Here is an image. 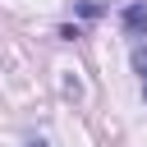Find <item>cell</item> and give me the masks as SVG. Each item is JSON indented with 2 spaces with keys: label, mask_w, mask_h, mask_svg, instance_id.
Returning <instances> with one entry per match:
<instances>
[{
  "label": "cell",
  "mask_w": 147,
  "mask_h": 147,
  "mask_svg": "<svg viewBox=\"0 0 147 147\" xmlns=\"http://www.w3.org/2000/svg\"><path fill=\"white\" fill-rule=\"evenodd\" d=\"M23 147H46V142H41V138H32V142H23Z\"/></svg>",
  "instance_id": "3957f363"
},
{
  "label": "cell",
  "mask_w": 147,
  "mask_h": 147,
  "mask_svg": "<svg viewBox=\"0 0 147 147\" xmlns=\"http://www.w3.org/2000/svg\"><path fill=\"white\" fill-rule=\"evenodd\" d=\"M124 28L138 32V37H147V5H129L124 9Z\"/></svg>",
  "instance_id": "6da1fadb"
},
{
  "label": "cell",
  "mask_w": 147,
  "mask_h": 147,
  "mask_svg": "<svg viewBox=\"0 0 147 147\" xmlns=\"http://www.w3.org/2000/svg\"><path fill=\"white\" fill-rule=\"evenodd\" d=\"M133 69H138V78H142V96H147V46L133 51Z\"/></svg>",
  "instance_id": "7a4b0ae2"
}]
</instances>
